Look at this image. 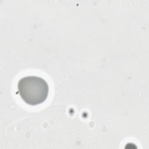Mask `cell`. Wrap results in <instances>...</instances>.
I'll list each match as a JSON object with an SVG mask.
<instances>
[{
    "instance_id": "1",
    "label": "cell",
    "mask_w": 149,
    "mask_h": 149,
    "mask_svg": "<svg viewBox=\"0 0 149 149\" xmlns=\"http://www.w3.org/2000/svg\"><path fill=\"white\" fill-rule=\"evenodd\" d=\"M19 93L23 100L30 105L44 102L48 95L47 81L38 76H30L22 78L18 82Z\"/></svg>"
}]
</instances>
